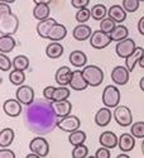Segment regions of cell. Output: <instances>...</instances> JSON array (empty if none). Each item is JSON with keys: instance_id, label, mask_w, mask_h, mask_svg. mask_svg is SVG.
<instances>
[{"instance_id": "cell-5", "label": "cell", "mask_w": 144, "mask_h": 158, "mask_svg": "<svg viewBox=\"0 0 144 158\" xmlns=\"http://www.w3.org/2000/svg\"><path fill=\"white\" fill-rule=\"evenodd\" d=\"M111 38H110V34L102 32V31H96L91 34L90 37V44L93 48L95 49H104L106 48L110 43H111Z\"/></svg>"}, {"instance_id": "cell-43", "label": "cell", "mask_w": 144, "mask_h": 158, "mask_svg": "<svg viewBox=\"0 0 144 158\" xmlns=\"http://www.w3.org/2000/svg\"><path fill=\"white\" fill-rule=\"evenodd\" d=\"M9 14H11V9H10L9 4L2 2V4H0V17H5Z\"/></svg>"}, {"instance_id": "cell-20", "label": "cell", "mask_w": 144, "mask_h": 158, "mask_svg": "<svg viewBox=\"0 0 144 158\" xmlns=\"http://www.w3.org/2000/svg\"><path fill=\"white\" fill-rule=\"evenodd\" d=\"M108 15L110 18H113L117 24H120L123 22H125L126 19V10L123 8V5H111L108 10Z\"/></svg>"}, {"instance_id": "cell-9", "label": "cell", "mask_w": 144, "mask_h": 158, "mask_svg": "<svg viewBox=\"0 0 144 158\" xmlns=\"http://www.w3.org/2000/svg\"><path fill=\"white\" fill-rule=\"evenodd\" d=\"M34 90L28 86V85H20L15 93L17 99L23 104V105H27V106H31L34 102Z\"/></svg>"}, {"instance_id": "cell-26", "label": "cell", "mask_w": 144, "mask_h": 158, "mask_svg": "<svg viewBox=\"0 0 144 158\" xmlns=\"http://www.w3.org/2000/svg\"><path fill=\"white\" fill-rule=\"evenodd\" d=\"M15 133L14 130L10 129V128H5L0 131V148H6L9 147L10 144L14 140Z\"/></svg>"}, {"instance_id": "cell-39", "label": "cell", "mask_w": 144, "mask_h": 158, "mask_svg": "<svg viewBox=\"0 0 144 158\" xmlns=\"http://www.w3.org/2000/svg\"><path fill=\"white\" fill-rule=\"evenodd\" d=\"M13 67V62L9 60V57L5 53L0 55V70L2 71H9Z\"/></svg>"}, {"instance_id": "cell-10", "label": "cell", "mask_w": 144, "mask_h": 158, "mask_svg": "<svg viewBox=\"0 0 144 158\" xmlns=\"http://www.w3.org/2000/svg\"><path fill=\"white\" fill-rule=\"evenodd\" d=\"M130 71L126 69V66H116L114 70L111 71V80L115 85H126L129 82V77H130Z\"/></svg>"}, {"instance_id": "cell-23", "label": "cell", "mask_w": 144, "mask_h": 158, "mask_svg": "<svg viewBox=\"0 0 144 158\" xmlns=\"http://www.w3.org/2000/svg\"><path fill=\"white\" fill-rule=\"evenodd\" d=\"M17 42L10 34H0V52L2 53H9L15 48Z\"/></svg>"}, {"instance_id": "cell-45", "label": "cell", "mask_w": 144, "mask_h": 158, "mask_svg": "<svg viewBox=\"0 0 144 158\" xmlns=\"http://www.w3.org/2000/svg\"><path fill=\"white\" fill-rule=\"evenodd\" d=\"M138 31L142 35H144V17H142L138 22Z\"/></svg>"}, {"instance_id": "cell-8", "label": "cell", "mask_w": 144, "mask_h": 158, "mask_svg": "<svg viewBox=\"0 0 144 158\" xmlns=\"http://www.w3.org/2000/svg\"><path fill=\"white\" fill-rule=\"evenodd\" d=\"M29 149L39 157H47L49 153V144L43 137H35L29 143Z\"/></svg>"}, {"instance_id": "cell-13", "label": "cell", "mask_w": 144, "mask_h": 158, "mask_svg": "<svg viewBox=\"0 0 144 158\" xmlns=\"http://www.w3.org/2000/svg\"><path fill=\"white\" fill-rule=\"evenodd\" d=\"M88 86L86 78L82 73V71H72V76H71V81H70V87L75 91H84L86 90Z\"/></svg>"}, {"instance_id": "cell-42", "label": "cell", "mask_w": 144, "mask_h": 158, "mask_svg": "<svg viewBox=\"0 0 144 158\" xmlns=\"http://www.w3.org/2000/svg\"><path fill=\"white\" fill-rule=\"evenodd\" d=\"M71 4L73 8L78 10L82 8H87V5L90 4V0H71Z\"/></svg>"}, {"instance_id": "cell-44", "label": "cell", "mask_w": 144, "mask_h": 158, "mask_svg": "<svg viewBox=\"0 0 144 158\" xmlns=\"http://www.w3.org/2000/svg\"><path fill=\"white\" fill-rule=\"evenodd\" d=\"M0 158H15V153L10 149L2 148L0 149Z\"/></svg>"}, {"instance_id": "cell-21", "label": "cell", "mask_w": 144, "mask_h": 158, "mask_svg": "<svg viewBox=\"0 0 144 158\" xmlns=\"http://www.w3.org/2000/svg\"><path fill=\"white\" fill-rule=\"evenodd\" d=\"M68 61L72 66L77 69H84L87 64V56L82 51H72L68 57Z\"/></svg>"}, {"instance_id": "cell-4", "label": "cell", "mask_w": 144, "mask_h": 158, "mask_svg": "<svg viewBox=\"0 0 144 158\" xmlns=\"http://www.w3.org/2000/svg\"><path fill=\"white\" fill-rule=\"evenodd\" d=\"M114 119L115 122L119 124L120 127H129L133 124V115H132V110H130L128 106H124V105H117L115 108L114 113Z\"/></svg>"}, {"instance_id": "cell-11", "label": "cell", "mask_w": 144, "mask_h": 158, "mask_svg": "<svg viewBox=\"0 0 144 158\" xmlns=\"http://www.w3.org/2000/svg\"><path fill=\"white\" fill-rule=\"evenodd\" d=\"M51 106L57 118H64L72 111V104L68 101V99L61 101H51Z\"/></svg>"}, {"instance_id": "cell-19", "label": "cell", "mask_w": 144, "mask_h": 158, "mask_svg": "<svg viewBox=\"0 0 144 158\" xmlns=\"http://www.w3.org/2000/svg\"><path fill=\"white\" fill-rule=\"evenodd\" d=\"M67 35V29L64 27L63 24H60V23H56L52 29L49 31L48 33V39L49 41H56V42H60L62 39H64Z\"/></svg>"}, {"instance_id": "cell-3", "label": "cell", "mask_w": 144, "mask_h": 158, "mask_svg": "<svg viewBox=\"0 0 144 158\" xmlns=\"http://www.w3.org/2000/svg\"><path fill=\"white\" fill-rule=\"evenodd\" d=\"M19 28V19L15 14H9L5 17H0V32L2 34H15Z\"/></svg>"}, {"instance_id": "cell-14", "label": "cell", "mask_w": 144, "mask_h": 158, "mask_svg": "<svg viewBox=\"0 0 144 158\" xmlns=\"http://www.w3.org/2000/svg\"><path fill=\"white\" fill-rule=\"evenodd\" d=\"M99 143L101 147H105L109 149L115 148L116 146H119V138L113 131H104L99 137Z\"/></svg>"}, {"instance_id": "cell-6", "label": "cell", "mask_w": 144, "mask_h": 158, "mask_svg": "<svg viewBox=\"0 0 144 158\" xmlns=\"http://www.w3.org/2000/svg\"><path fill=\"white\" fill-rule=\"evenodd\" d=\"M81 120L78 119V116L76 115H67L64 118H61V120L57 122V127L67 133H72V131L80 129Z\"/></svg>"}, {"instance_id": "cell-36", "label": "cell", "mask_w": 144, "mask_h": 158, "mask_svg": "<svg viewBox=\"0 0 144 158\" xmlns=\"http://www.w3.org/2000/svg\"><path fill=\"white\" fill-rule=\"evenodd\" d=\"M121 5L126 13H135L140 6V2L139 0H123Z\"/></svg>"}, {"instance_id": "cell-40", "label": "cell", "mask_w": 144, "mask_h": 158, "mask_svg": "<svg viewBox=\"0 0 144 158\" xmlns=\"http://www.w3.org/2000/svg\"><path fill=\"white\" fill-rule=\"evenodd\" d=\"M55 90H56L55 86H47V87H44V90H43V96H44V99H46L47 101H53Z\"/></svg>"}, {"instance_id": "cell-22", "label": "cell", "mask_w": 144, "mask_h": 158, "mask_svg": "<svg viewBox=\"0 0 144 158\" xmlns=\"http://www.w3.org/2000/svg\"><path fill=\"white\" fill-rule=\"evenodd\" d=\"M135 137L132 134V133H124L120 135L119 138V148L123 151V152H130L133 151L134 147H135Z\"/></svg>"}, {"instance_id": "cell-25", "label": "cell", "mask_w": 144, "mask_h": 158, "mask_svg": "<svg viewBox=\"0 0 144 158\" xmlns=\"http://www.w3.org/2000/svg\"><path fill=\"white\" fill-rule=\"evenodd\" d=\"M46 55L47 57L52 58V60H56L60 58L63 55V46L60 44L56 41H52L47 47H46Z\"/></svg>"}, {"instance_id": "cell-51", "label": "cell", "mask_w": 144, "mask_h": 158, "mask_svg": "<svg viewBox=\"0 0 144 158\" xmlns=\"http://www.w3.org/2000/svg\"><path fill=\"white\" fill-rule=\"evenodd\" d=\"M117 158H129V156H126L125 153H123V154H119V156H117Z\"/></svg>"}, {"instance_id": "cell-33", "label": "cell", "mask_w": 144, "mask_h": 158, "mask_svg": "<svg viewBox=\"0 0 144 158\" xmlns=\"http://www.w3.org/2000/svg\"><path fill=\"white\" fill-rule=\"evenodd\" d=\"M116 25H117V23H116L113 18H110V17L108 15V17L104 18L102 20H100V31H102V32H105V33L110 34V33L115 29Z\"/></svg>"}, {"instance_id": "cell-46", "label": "cell", "mask_w": 144, "mask_h": 158, "mask_svg": "<svg viewBox=\"0 0 144 158\" xmlns=\"http://www.w3.org/2000/svg\"><path fill=\"white\" fill-rule=\"evenodd\" d=\"M34 2V4H51V2L52 0H33Z\"/></svg>"}, {"instance_id": "cell-7", "label": "cell", "mask_w": 144, "mask_h": 158, "mask_svg": "<svg viewBox=\"0 0 144 158\" xmlns=\"http://www.w3.org/2000/svg\"><path fill=\"white\" fill-rule=\"evenodd\" d=\"M135 49H137V44L132 38H125L123 41L117 42V44L115 47L116 55L120 58H126L128 56L132 55Z\"/></svg>"}, {"instance_id": "cell-47", "label": "cell", "mask_w": 144, "mask_h": 158, "mask_svg": "<svg viewBox=\"0 0 144 158\" xmlns=\"http://www.w3.org/2000/svg\"><path fill=\"white\" fill-rule=\"evenodd\" d=\"M139 87H140V90L144 93V77L140 78V81H139Z\"/></svg>"}, {"instance_id": "cell-15", "label": "cell", "mask_w": 144, "mask_h": 158, "mask_svg": "<svg viewBox=\"0 0 144 158\" xmlns=\"http://www.w3.org/2000/svg\"><path fill=\"white\" fill-rule=\"evenodd\" d=\"M93 34V31H91L90 25L85 24V23H80L77 27L73 28V32H72V35L76 41L78 42H84L86 39H88Z\"/></svg>"}, {"instance_id": "cell-2", "label": "cell", "mask_w": 144, "mask_h": 158, "mask_svg": "<svg viewBox=\"0 0 144 158\" xmlns=\"http://www.w3.org/2000/svg\"><path fill=\"white\" fill-rule=\"evenodd\" d=\"M120 102V91L116 86L109 85L102 91V104L106 108H116Z\"/></svg>"}, {"instance_id": "cell-34", "label": "cell", "mask_w": 144, "mask_h": 158, "mask_svg": "<svg viewBox=\"0 0 144 158\" xmlns=\"http://www.w3.org/2000/svg\"><path fill=\"white\" fill-rule=\"evenodd\" d=\"M71 95V91L66 86H58L55 90L53 94V101H61V100H67Z\"/></svg>"}, {"instance_id": "cell-24", "label": "cell", "mask_w": 144, "mask_h": 158, "mask_svg": "<svg viewBox=\"0 0 144 158\" xmlns=\"http://www.w3.org/2000/svg\"><path fill=\"white\" fill-rule=\"evenodd\" d=\"M143 55H144V48L137 47V49L133 52V53L125 58V66H126V69H128L130 72L134 70V67L138 64V62H139V60L142 58Z\"/></svg>"}, {"instance_id": "cell-48", "label": "cell", "mask_w": 144, "mask_h": 158, "mask_svg": "<svg viewBox=\"0 0 144 158\" xmlns=\"http://www.w3.org/2000/svg\"><path fill=\"white\" fill-rule=\"evenodd\" d=\"M138 64L140 66V67H142V69H144V55H143V56H142V58L139 60V62H138Z\"/></svg>"}, {"instance_id": "cell-38", "label": "cell", "mask_w": 144, "mask_h": 158, "mask_svg": "<svg viewBox=\"0 0 144 158\" xmlns=\"http://www.w3.org/2000/svg\"><path fill=\"white\" fill-rule=\"evenodd\" d=\"M88 154V148L85 144H80V146H76L72 151V158H85Z\"/></svg>"}, {"instance_id": "cell-16", "label": "cell", "mask_w": 144, "mask_h": 158, "mask_svg": "<svg viewBox=\"0 0 144 158\" xmlns=\"http://www.w3.org/2000/svg\"><path fill=\"white\" fill-rule=\"evenodd\" d=\"M71 76H72L71 69L68 66H62V67H60L57 70L55 80H56L57 85H60V86H67V85H70Z\"/></svg>"}, {"instance_id": "cell-37", "label": "cell", "mask_w": 144, "mask_h": 158, "mask_svg": "<svg viewBox=\"0 0 144 158\" xmlns=\"http://www.w3.org/2000/svg\"><path fill=\"white\" fill-rule=\"evenodd\" d=\"M75 18H76V20L78 23H86L91 18V10H88L87 8L78 9V11L76 13V17Z\"/></svg>"}, {"instance_id": "cell-28", "label": "cell", "mask_w": 144, "mask_h": 158, "mask_svg": "<svg viewBox=\"0 0 144 158\" xmlns=\"http://www.w3.org/2000/svg\"><path fill=\"white\" fill-rule=\"evenodd\" d=\"M49 13H51V9L48 4H35L33 9V17L37 20H43L49 18Z\"/></svg>"}, {"instance_id": "cell-18", "label": "cell", "mask_w": 144, "mask_h": 158, "mask_svg": "<svg viewBox=\"0 0 144 158\" xmlns=\"http://www.w3.org/2000/svg\"><path fill=\"white\" fill-rule=\"evenodd\" d=\"M113 113L110 111V108L104 106L101 109H99V111L95 115V123L97 127H106L110 124L111 118H113Z\"/></svg>"}, {"instance_id": "cell-30", "label": "cell", "mask_w": 144, "mask_h": 158, "mask_svg": "<svg viewBox=\"0 0 144 158\" xmlns=\"http://www.w3.org/2000/svg\"><path fill=\"white\" fill-rule=\"evenodd\" d=\"M105 17H108V9L105 5L97 4L91 8V18L95 20H102Z\"/></svg>"}, {"instance_id": "cell-32", "label": "cell", "mask_w": 144, "mask_h": 158, "mask_svg": "<svg viewBox=\"0 0 144 158\" xmlns=\"http://www.w3.org/2000/svg\"><path fill=\"white\" fill-rule=\"evenodd\" d=\"M9 81L15 85V86H20L24 84L25 81V73L24 71H20V70H13L10 73H9Z\"/></svg>"}, {"instance_id": "cell-17", "label": "cell", "mask_w": 144, "mask_h": 158, "mask_svg": "<svg viewBox=\"0 0 144 158\" xmlns=\"http://www.w3.org/2000/svg\"><path fill=\"white\" fill-rule=\"evenodd\" d=\"M56 19L53 18H47V19H43V20H39L38 24H37V33L41 38H44V39H48V33L49 31L52 29V27L56 24Z\"/></svg>"}, {"instance_id": "cell-53", "label": "cell", "mask_w": 144, "mask_h": 158, "mask_svg": "<svg viewBox=\"0 0 144 158\" xmlns=\"http://www.w3.org/2000/svg\"><path fill=\"white\" fill-rule=\"evenodd\" d=\"M139 2H140V3H142V2H144V0H139Z\"/></svg>"}, {"instance_id": "cell-35", "label": "cell", "mask_w": 144, "mask_h": 158, "mask_svg": "<svg viewBox=\"0 0 144 158\" xmlns=\"http://www.w3.org/2000/svg\"><path fill=\"white\" fill-rule=\"evenodd\" d=\"M130 133L137 139H144V122H137L130 125Z\"/></svg>"}, {"instance_id": "cell-31", "label": "cell", "mask_w": 144, "mask_h": 158, "mask_svg": "<svg viewBox=\"0 0 144 158\" xmlns=\"http://www.w3.org/2000/svg\"><path fill=\"white\" fill-rule=\"evenodd\" d=\"M13 67L15 70H20V71H25L29 69V58L24 55H19L13 60Z\"/></svg>"}, {"instance_id": "cell-27", "label": "cell", "mask_w": 144, "mask_h": 158, "mask_svg": "<svg viewBox=\"0 0 144 158\" xmlns=\"http://www.w3.org/2000/svg\"><path fill=\"white\" fill-rule=\"evenodd\" d=\"M128 34H129L128 28L120 23V24H117L116 27H115V29L110 33V38H111L113 42H116V43H117V42L123 41V39L128 38Z\"/></svg>"}, {"instance_id": "cell-1", "label": "cell", "mask_w": 144, "mask_h": 158, "mask_svg": "<svg viewBox=\"0 0 144 158\" xmlns=\"http://www.w3.org/2000/svg\"><path fill=\"white\" fill-rule=\"evenodd\" d=\"M82 73L86 78V81L88 84V86H100L104 81V71L95 64H86L82 69Z\"/></svg>"}, {"instance_id": "cell-29", "label": "cell", "mask_w": 144, "mask_h": 158, "mask_svg": "<svg viewBox=\"0 0 144 158\" xmlns=\"http://www.w3.org/2000/svg\"><path fill=\"white\" fill-rule=\"evenodd\" d=\"M86 133L80 129H77L75 131H72V133H70L68 135V143L71 144V146L76 147V146H80V144H84L86 142Z\"/></svg>"}, {"instance_id": "cell-52", "label": "cell", "mask_w": 144, "mask_h": 158, "mask_svg": "<svg viewBox=\"0 0 144 158\" xmlns=\"http://www.w3.org/2000/svg\"><path fill=\"white\" fill-rule=\"evenodd\" d=\"M142 153H143V156H144V140H143V143H142Z\"/></svg>"}, {"instance_id": "cell-41", "label": "cell", "mask_w": 144, "mask_h": 158, "mask_svg": "<svg viewBox=\"0 0 144 158\" xmlns=\"http://www.w3.org/2000/svg\"><path fill=\"white\" fill-rule=\"evenodd\" d=\"M110 149L109 148H105V147H101L96 151L95 153V157L96 158H110Z\"/></svg>"}, {"instance_id": "cell-12", "label": "cell", "mask_w": 144, "mask_h": 158, "mask_svg": "<svg viewBox=\"0 0 144 158\" xmlns=\"http://www.w3.org/2000/svg\"><path fill=\"white\" fill-rule=\"evenodd\" d=\"M22 105L18 99H9L3 104V110L8 116L17 118L22 114Z\"/></svg>"}, {"instance_id": "cell-50", "label": "cell", "mask_w": 144, "mask_h": 158, "mask_svg": "<svg viewBox=\"0 0 144 158\" xmlns=\"http://www.w3.org/2000/svg\"><path fill=\"white\" fill-rule=\"evenodd\" d=\"M3 3H8V4H13V3H15V0H2Z\"/></svg>"}, {"instance_id": "cell-49", "label": "cell", "mask_w": 144, "mask_h": 158, "mask_svg": "<svg viewBox=\"0 0 144 158\" xmlns=\"http://www.w3.org/2000/svg\"><path fill=\"white\" fill-rule=\"evenodd\" d=\"M38 157H39V156H38L37 153H33V152H32L31 154H28V156H27V158H38Z\"/></svg>"}]
</instances>
